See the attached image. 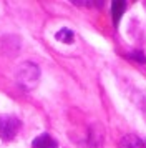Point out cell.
<instances>
[{
	"instance_id": "1",
	"label": "cell",
	"mask_w": 146,
	"mask_h": 148,
	"mask_svg": "<svg viewBox=\"0 0 146 148\" xmlns=\"http://www.w3.org/2000/svg\"><path fill=\"white\" fill-rule=\"evenodd\" d=\"M15 80L17 85L23 90H33V88L38 85L40 80V68L32 63V62H23L20 63L17 70H15Z\"/></svg>"
},
{
	"instance_id": "2",
	"label": "cell",
	"mask_w": 146,
	"mask_h": 148,
	"mask_svg": "<svg viewBox=\"0 0 146 148\" xmlns=\"http://www.w3.org/2000/svg\"><path fill=\"white\" fill-rule=\"evenodd\" d=\"M20 127H22V121L17 116L8 113L0 115V138L3 141L13 140L20 132Z\"/></svg>"
},
{
	"instance_id": "3",
	"label": "cell",
	"mask_w": 146,
	"mask_h": 148,
	"mask_svg": "<svg viewBox=\"0 0 146 148\" xmlns=\"http://www.w3.org/2000/svg\"><path fill=\"white\" fill-rule=\"evenodd\" d=\"M32 148H58V141L48 133H42L32 141Z\"/></svg>"
},
{
	"instance_id": "4",
	"label": "cell",
	"mask_w": 146,
	"mask_h": 148,
	"mask_svg": "<svg viewBox=\"0 0 146 148\" xmlns=\"http://www.w3.org/2000/svg\"><path fill=\"white\" fill-rule=\"evenodd\" d=\"M119 148H145V143L136 135H126L119 141Z\"/></svg>"
},
{
	"instance_id": "5",
	"label": "cell",
	"mask_w": 146,
	"mask_h": 148,
	"mask_svg": "<svg viewBox=\"0 0 146 148\" xmlns=\"http://www.w3.org/2000/svg\"><path fill=\"white\" fill-rule=\"evenodd\" d=\"M126 10V2L125 0H116V2H111V17H113V23L115 25H118L119 18H121V15L125 14Z\"/></svg>"
},
{
	"instance_id": "6",
	"label": "cell",
	"mask_w": 146,
	"mask_h": 148,
	"mask_svg": "<svg viewBox=\"0 0 146 148\" xmlns=\"http://www.w3.org/2000/svg\"><path fill=\"white\" fill-rule=\"evenodd\" d=\"M55 38L58 42H63V43H72L73 42V30H70V28H61L58 34L55 35Z\"/></svg>"
},
{
	"instance_id": "7",
	"label": "cell",
	"mask_w": 146,
	"mask_h": 148,
	"mask_svg": "<svg viewBox=\"0 0 146 148\" xmlns=\"http://www.w3.org/2000/svg\"><path fill=\"white\" fill-rule=\"evenodd\" d=\"M130 57L134 58V60H138L139 63H146V57L143 55V52H133V53H130Z\"/></svg>"
}]
</instances>
